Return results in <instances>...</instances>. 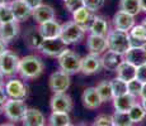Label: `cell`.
<instances>
[{"label":"cell","mask_w":146,"mask_h":126,"mask_svg":"<svg viewBox=\"0 0 146 126\" xmlns=\"http://www.w3.org/2000/svg\"><path fill=\"white\" fill-rule=\"evenodd\" d=\"M28 110L24 100H15L9 99L4 103V114L10 121L18 122L22 121Z\"/></svg>","instance_id":"5"},{"label":"cell","mask_w":146,"mask_h":126,"mask_svg":"<svg viewBox=\"0 0 146 126\" xmlns=\"http://www.w3.org/2000/svg\"><path fill=\"white\" fill-rule=\"evenodd\" d=\"M44 38L41 34L40 29L38 28H29L24 34V42L29 48L32 49H38L40 50L42 43H43Z\"/></svg>","instance_id":"25"},{"label":"cell","mask_w":146,"mask_h":126,"mask_svg":"<svg viewBox=\"0 0 146 126\" xmlns=\"http://www.w3.org/2000/svg\"><path fill=\"white\" fill-rule=\"evenodd\" d=\"M106 0H83L84 7H86L88 9H90L92 12H97V10L102 9L104 7Z\"/></svg>","instance_id":"35"},{"label":"cell","mask_w":146,"mask_h":126,"mask_svg":"<svg viewBox=\"0 0 146 126\" xmlns=\"http://www.w3.org/2000/svg\"><path fill=\"white\" fill-rule=\"evenodd\" d=\"M9 5L12 8L17 22H24L32 16L33 10L28 7V4L24 0H12L9 3Z\"/></svg>","instance_id":"14"},{"label":"cell","mask_w":146,"mask_h":126,"mask_svg":"<svg viewBox=\"0 0 146 126\" xmlns=\"http://www.w3.org/2000/svg\"><path fill=\"white\" fill-rule=\"evenodd\" d=\"M57 59H58L60 69L64 72H66L67 74H75V73H78V72H80L81 57L78 54V53L67 49L57 58Z\"/></svg>","instance_id":"4"},{"label":"cell","mask_w":146,"mask_h":126,"mask_svg":"<svg viewBox=\"0 0 146 126\" xmlns=\"http://www.w3.org/2000/svg\"><path fill=\"white\" fill-rule=\"evenodd\" d=\"M141 99H146V83H144V86H142V91H141Z\"/></svg>","instance_id":"42"},{"label":"cell","mask_w":146,"mask_h":126,"mask_svg":"<svg viewBox=\"0 0 146 126\" xmlns=\"http://www.w3.org/2000/svg\"><path fill=\"white\" fill-rule=\"evenodd\" d=\"M50 106L53 112H67L69 114L72 108V100L66 92L53 93L50 101Z\"/></svg>","instance_id":"9"},{"label":"cell","mask_w":146,"mask_h":126,"mask_svg":"<svg viewBox=\"0 0 146 126\" xmlns=\"http://www.w3.org/2000/svg\"><path fill=\"white\" fill-rule=\"evenodd\" d=\"M141 105H142V107H144L145 111H146V99H141Z\"/></svg>","instance_id":"46"},{"label":"cell","mask_w":146,"mask_h":126,"mask_svg":"<svg viewBox=\"0 0 146 126\" xmlns=\"http://www.w3.org/2000/svg\"><path fill=\"white\" fill-rule=\"evenodd\" d=\"M9 0H0V7H1V5H7V4H9Z\"/></svg>","instance_id":"45"},{"label":"cell","mask_w":146,"mask_h":126,"mask_svg":"<svg viewBox=\"0 0 146 126\" xmlns=\"http://www.w3.org/2000/svg\"><path fill=\"white\" fill-rule=\"evenodd\" d=\"M116 73H117V77H118V78L126 81V82H128V81L136 78L137 67L133 66L132 63L127 62V61L125 59V61H122V62H121V64L118 67H117Z\"/></svg>","instance_id":"24"},{"label":"cell","mask_w":146,"mask_h":126,"mask_svg":"<svg viewBox=\"0 0 146 126\" xmlns=\"http://www.w3.org/2000/svg\"><path fill=\"white\" fill-rule=\"evenodd\" d=\"M107 46L108 50L116 52L118 54L125 55L127 50L131 48V38L128 32H123V30L113 29L109 30L107 34Z\"/></svg>","instance_id":"2"},{"label":"cell","mask_w":146,"mask_h":126,"mask_svg":"<svg viewBox=\"0 0 146 126\" xmlns=\"http://www.w3.org/2000/svg\"><path fill=\"white\" fill-rule=\"evenodd\" d=\"M5 91L10 99L15 100H24L28 96V87L22 82L21 80L12 78L5 83Z\"/></svg>","instance_id":"10"},{"label":"cell","mask_w":146,"mask_h":126,"mask_svg":"<svg viewBox=\"0 0 146 126\" xmlns=\"http://www.w3.org/2000/svg\"><path fill=\"white\" fill-rule=\"evenodd\" d=\"M61 25L56 19L47 20L42 24H38V29H40L41 34L43 35L44 39H51V38H58L61 34Z\"/></svg>","instance_id":"15"},{"label":"cell","mask_w":146,"mask_h":126,"mask_svg":"<svg viewBox=\"0 0 146 126\" xmlns=\"http://www.w3.org/2000/svg\"><path fill=\"white\" fill-rule=\"evenodd\" d=\"M69 126H74V125H71V124H70V125H69Z\"/></svg>","instance_id":"53"},{"label":"cell","mask_w":146,"mask_h":126,"mask_svg":"<svg viewBox=\"0 0 146 126\" xmlns=\"http://www.w3.org/2000/svg\"><path fill=\"white\" fill-rule=\"evenodd\" d=\"M100 68H103V66H102V57H99L98 54L89 53L88 55H85V57L81 58L80 72H83L84 74L98 73V72L100 71Z\"/></svg>","instance_id":"11"},{"label":"cell","mask_w":146,"mask_h":126,"mask_svg":"<svg viewBox=\"0 0 146 126\" xmlns=\"http://www.w3.org/2000/svg\"><path fill=\"white\" fill-rule=\"evenodd\" d=\"M22 122H23V126H42L46 122V119H44V115L40 110L28 108Z\"/></svg>","instance_id":"22"},{"label":"cell","mask_w":146,"mask_h":126,"mask_svg":"<svg viewBox=\"0 0 146 126\" xmlns=\"http://www.w3.org/2000/svg\"><path fill=\"white\" fill-rule=\"evenodd\" d=\"M111 85H112V89H113V96H122L125 93H128V89H127V82L121 78L116 77L111 81Z\"/></svg>","instance_id":"32"},{"label":"cell","mask_w":146,"mask_h":126,"mask_svg":"<svg viewBox=\"0 0 146 126\" xmlns=\"http://www.w3.org/2000/svg\"><path fill=\"white\" fill-rule=\"evenodd\" d=\"M113 107L119 112H128L130 108L136 103V97L130 93H125L122 96H117L113 100Z\"/></svg>","instance_id":"21"},{"label":"cell","mask_w":146,"mask_h":126,"mask_svg":"<svg viewBox=\"0 0 146 126\" xmlns=\"http://www.w3.org/2000/svg\"><path fill=\"white\" fill-rule=\"evenodd\" d=\"M33 19L36 20V23L42 24L47 20H51V19H55V10L51 5L47 4H41L38 8H36L32 13Z\"/></svg>","instance_id":"18"},{"label":"cell","mask_w":146,"mask_h":126,"mask_svg":"<svg viewBox=\"0 0 146 126\" xmlns=\"http://www.w3.org/2000/svg\"><path fill=\"white\" fill-rule=\"evenodd\" d=\"M8 93H7V91H5V87L4 86H3V87H0V103H1V105H4L5 102H7L8 100Z\"/></svg>","instance_id":"39"},{"label":"cell","mask_w":146,"mask_h":126,"mask_svg":"<svg viewBox=\"0 0 146 126\" xmlns=\"http://www.w3.org/2000/svg\"><path fill=\"white\" fill-rule=\"evenodd\" d=\"M93 126H113L112 116H108V115H99V116L95 119Z\"/></svg>","instance_id":"36"},{"label":"cell","mask_w":146,"mask_h":126,"mask_svg":"<svg viewBox=\"0 0 146 126\" xmlns=\"http://www.w3.org/2000/svg\"><path fill=\"white\" fill-rule=\"evenodd\" d=\"M142 86L144 83L139 80V78H133V80L128 81L127 82V89H128V93L132 95L135 97H139L141 96V91H142Z\"/></svg>","instance_id":"34"},{"label":"cell","mask_w":146,"mask_h":126,"mask_svg":"<svg viewBox=\"0 0 146 126\" xmlns=\"http://www.w3.org/2000/svg\"><path fill=\"white\" fill-rule=\"evenodd\" d=\"M19 34V24L18 22H12L7 24H0V38L8 42L13 40Z\"/></svg>","instance_id":"26"},{"label":"cell","mask_w":146,"mask_h":126,"mask_svg":"<svg viewBox=\"0 0 146 126\" xmlns=\"http://www.w3.org/2000/svg\"><path fill=\"white\" fill-rule=\"evenodd\" d=\"M142 48H144L146 50V42H144V44H142Z\"/></svg>","instance_id":"50"},{"label":"cell","mask_w":146,"mask_h":126,"mask_svg":"<svg viewBox=\"0 0 146 126\" xmlns=\"http://www.w3.org/2000/svg\"><path fill=\"white\" fill-rule=\"evenodd\" d=\"M123 59V55L118 54L116 52H112V50H107L104 54L102 55V66L103 68L107 69V71L111 72H116L117 67L121 64V62Z\"/></svg>","instance_id":"17"},{"label":"cell","mask_w":146,"mask_h":126,"mask_svg":"<svg viewBox=\"0 0 146 126\" xmlns=\"http://www.w3.org/2000/svg\"><path fill=\"white\" fill-rule=\"evenodd\" d=\"M119 10L131 14L133 16L139 15L142 12L140 0H119Z\"/></svg>","instance_id":"27"},{"label":"cell","mask_w":146,"mask_h":126,"mask_svg":"<svg viewBox=\"0 0 146 126\" xmlns=\"http://www.w3.org/2000/svg\"><path fill=\"white\" fill-rule=\"evenodd\" d=\"M86 28H84L83 25L72 22H67V23L62 24L61 27V34L60 38L69 46V44H75L85 37Z\"/></svg>","instance_id":"3"},{"label":"cell","mask_w":146,"mask_h":126,"mask_svg":"<svg viewBox=\"0 0 146 126\" xmlns=\"http://www.w3.org/2000/svg\"><path fill=\"white\" fill-rule=\"evenodd\" d=\"M8 50V43L0 38V55H3Z\"/></svg>","instance_id":"41"},{"label":"cell","mask_w":146,"mask_h":126,"mask_svg":"<svg viewBox=\"0 0 146 126\" xmlns=\"http://www.w3.org/2000/svg\"><path fill=\"white\" fill-rule=\"evenodd\" d=\"M42 126H47V125H46V124H44V125H42Z\"/></svg>","instance_id":"52"},{"label":"cell","mask_w":146,"mask_h":126,"mask_svg":"<svg viewBox=\"0 0 146 126\" xmlns=\"http://www.w3.org/2000/svg\"><path fill=\"white\" fill-rule=\"evenodd\" d=\"M65 7L70 13H74L75 10H78L79 8L84 7V4H83V0H66Z\"/></svg>","instance_id":"37"},{"label":"cell","mask_w":146,"mask_h":126,"mask_svg":"<svg viewBox=\"0 0 146 126\" xmlns=\"http://www.w3.org/2000/svg\"><path fill=\"white\" fill-rule=\"evenodd\" d=\"M40 50H41V53H43V54L47 55V57L58 58L65 50H67V44L60 37L44 39Z\"/></svg>","instance_id":"6"},{"label":"cell","mask_w":146,"mask_h":126,"mask_svg":"<svg viewBox=\"0 0 146 126\" xmlns=\"http://www.w3.org/2000/svg\"><path fill=\"white\" fill-rule=\"evenodd\" d=\"M0 126H15V125L12 124V122H8V124H1Z\"/></svg>","instance_id":"47"},{"label":"cell","mask_w":146,"mask_h":126,"mask_svg":"<svg viewBox=\"0 0 146 126\" xmlns=\"http://www.w3.org/2000/svg\"><path fill=\"white\" fill-rule=\"evenodd\" d=\"M125 59L127 62L132 63L133 66L139 67L146 63V50L141 47H131L125 54Z\"/></svg>","instance_id":"20"},{"label":"cell","mask_w":146,"mask_h":126,"mask_svg":"<svg viewBox=\"0 0 146 126\" xmlns=\"http://www.w3.org/2000/svg\"><path fill=\"white\" fill-rule=\"evenodd\" d=\"M112 121H113V126H132L133 125L128 112L114 111V114L112 115Z\"/></svg>","instance_id":"31"},{"label":"cell","mask_w":146,"mask_h":126,"mask_svg":"<svg viewBox=\"0 0 146 126\" xmlns=\"http://www.w3.org/2000/svg\"><path fill=\"white\" fill-rule=\"evenodd\" d=\"M71 85V80H70V74H67L64 71H56L50 76L48 86L50 89L53 93H61V92H66Z\"/></svg>","instance_id":"8"},{"label":"cell","mask_w":146,"mask_h":126,"mask_svg":"<svg viewBox=\"0 0 146 126\" xmlns=\"http://www.w3.org/2000/svg\"><path fill=\"white\" fill-rule=\"evenodd\" d=\"M19 62H21V58L15 53L7 50L3 55H0V72L7 77H12L18 73Z\"/></svg>","instance_id":"7"},{"label":"cell","mask_w":146,"mask_h":126,"mask_svg":"<svg viewBox=\"0 0 146 126\" xmlns=\"http://www.w3.org/2000/svg\"><path fill=\"white\" fill-rule=\"evenodd\" d=\"M140 5H141V10L146 13V0H140Z\"/></svg>","instance_id":"43"},{"label":"cell","mask_w":146,"mask_h":126,"mask_svg":"<svg viewBox=\"0 0 146 126\" xmlns=\"http://www.w3.org/2000/svg\"><path fill=\"white\" fill-rule=\"evenodd\" d=\"M94 16H95L94 12H92V10L88 9L86 7H81L72 13V20H74L75 23L83 25V27L86 28V30H88L89 25H90L92 20L94 19Z\"/></svg>","instance_id":"19"},{"label":"cell","mask_w":146,"mask_h":126,"mask_svg":"<svg viewBox=\"0 0 146 126\" xmlns=\"http://www.w3.org/2000/svg\"><path fill=\"white\" fill-rule=\"evenodd\" d=\"M24 1L27 3L28 7H29L32 10H35L36 8H38L42 4V0H24Z\"/></svg>","instance_id":"40"},{"label":"cell","mask_w":146,"mask_h":126,"mask_svg":"<svg viewBox=\"0 0 146 126\" xmlns=\"http://www.w3.org/2000/svg\"><path fill=\"white\" fill-rule=\"evenodd\" d=\"M81 101H83L84 107L89 108V110H95L103 103L95 87H88L84 89L83 95H81Z\"/></svg>","instance_id":"13"},{"label":"cell","mask_w":146,"mask_h":126,"mask_svg":"<svg viewBox=\"0 0 146 126\" xmlns=\"http://www.w3.org/2000/svg\"><path fill=\"white\" fill-rule=\"evenodd\" d=\"M136 78H139L142 83H146V63L137 67V74Z\"/></svg>","instance_id":"38"},{"label":"cell","mask_w":146,"mask_h":126,"mask_svg":"<svg viewBox=\"0 0 146 126\" xmlns=\"http://www.w3.org/2000/svg\"><path fill=\"white\" fill-rule=\"evenodd\" d=\"M80 126H88V125H80Z\"/></svg>","instance_id":"51"},{"label":"cell","mask_w":146,"mask_h":126,"mask_svg":"<svg viewBox=\"0 0 146 126\" xmlns=\"http://www.w3.org/2000/svg\"><path fill=\"white\" fill-rule=\"evenodd\" d=\"M95 88H97L98 93H99V96H100V99H102L103 102H108V101H112L114 99L111 81H100Z\"/></svg>","instance_id":"28"},{"label":"cell","mask_w":146,"mask_h":126,"mask_svg":"<svg viewBox=\"0 0 146 126\" xmlns=\"http://www.w3.org/2000/svg\"><path fill=\"white\" fill-rule=\"evenodd\" d=\"M12 22H17V20L10 5L9 4L1 5L0 7V24H7V23H12Z\"/></svg>","instance_id":"33"},{"label":"cell","mask_w":146,"mask_h":126,"mask_svg":"<svg viewBox=\"0 0 146 126\" xmlns=\"http://www.w3.org/2000/svg\"><path fill=\"white\" fill-rule=\"evenodd\" d=\"M50 126H69L70 122V116L67 112H53L50 115Z\"/></svg>","instance_id":"29"},{"label":"cell","mask_w":146,"mask_h":126,"mask_svg":"<svg viewBox=\"0 0 146 126\" xmlns=\"http://www.w3.org/2000/svg\"><path fill=\"white\" fill-rule=\"evenodd\" d=\"M86 47L89 49V53L100 55L104 50L108 49L107 46V38L102 35H95V34H89L86 38Z\"/></svg>","instance_id":"16"},{"label":"cell","mask_w":146,"mask_h":126,"mask_svg":"<svg viewBox=\"0 0 146 126\" xmlns=\"http://www.w3.org/2000/svg\"><path fill=\"white\" fill-rule=\"evenodd\" d=\"M64 1H66V0H64Z\"/></svg>","instance_id":"54"},{"label":"cell","mask_w":146,"mask_h":126,"mask_svg":"<svg viewBox=\"0 0 146 126\" xmlns=\"http://www.w3.org/2000/svg\"><path fill=\"white\" fill-rule=\"evenodd\" d=\"M3 112H4V105H1V103H0V115H1Z\"/></svg>","instance_id":"48"},{"label":"cell","mask_w":146,"mask_h":126,"mask_svg":"<svg viewBox=\"0 0 146 126\" xmlns=\"http://www.w3.org/2000/svg\"><path fill=\"white\" fill-rule=\"evenodd\" d=\"M142 25H144V27H145V29H146V18L144 19V20H142V23H141Z\"/></svg>","instance_id":"49"},{"label":"cell","mask_w":146,"mask_h":126,"mask_svg":"<svg viewBox=\"0 0 146 126\" xmlns=\"http://www.w3.org/2000/svg\"><path fill=\"white\" fill-rule=\"evenodd\" d=\"M44 71V63L38 55H26L21 58L18 73L26 80H35Z\"/></svg>","instance_id":"1"},{"label":"cell","mask_w":146,"mask_h":126,"mask_svg":"<svg viewBox=\"0 0 146 126\" xmlns=\"http://www.w3.org/2000/svg\"><path fill=\"white\" fill-rule=\"evenodd\" d=\"M4 78H5V76L0 72V87H3V86H5V81H4Z\"/></svg>","instance_id":"44"},{"label":"cell","mask_w":146,"mask_h":126,"mask_svg":"<svg viewBox=\"0 0 146 126\" xmlns=\"http://www.w3.org/2000/svg\"><path fill=\"white\" fill-rule=\"evenodd\" d=\"M88 30H89V33H90V34L107 37V34L109 33V24H108V22L106 20V18L95 15L94 19L92 20L90 25H89Z\"/></svg>","instance_id":"23"},{"label":"cell","mask_w":146,"mask_h":126,"mask_svg":"<svg viewBox=\"0 0 146 126\" xmlns=\"http://www.w3.org/2000/svg\"><path fill=\"white\" fill-rule=\"evenodd\" d=\"M135 25V16L131 14L118 10L113 15V27L114 29L123 30V32H130Z\"/></svg>","instance_id":"12"},{"label":"cell","mask_w":146,"mask_h":126,"mask_svg":"<svg viewBox=\"0 0 146 126\" xmlns=\"http://www.w3.org/2000/svg\"><path fill=\"white\" fill-rule=\"evenodd\" d=\"M128 115H130L133 124H139V122L144 121L146 119V111H145V108L142 107L141 102L135 103L132 107L130 108V111H128Z\"/></svg>","instance_id":"30"}]
</instances>
